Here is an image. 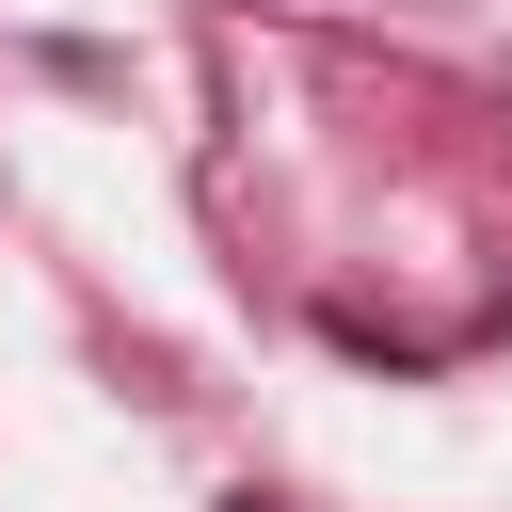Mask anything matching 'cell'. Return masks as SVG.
<instances>
[{
  "mask_svg": "<svg viewBox=\"0 0 512 512\" xmlns=\"http://www.w3.org/2000/svg\"><path fill=\"white\" fill-rule=\"evenodd\" d=\"M224 512H272V496H224Z\"/></svg>",
  "mask_w": 512,
  "mask_h": 512,
  "instance_id": "obj_1",
  "label": "cell"
}]
</instances>
